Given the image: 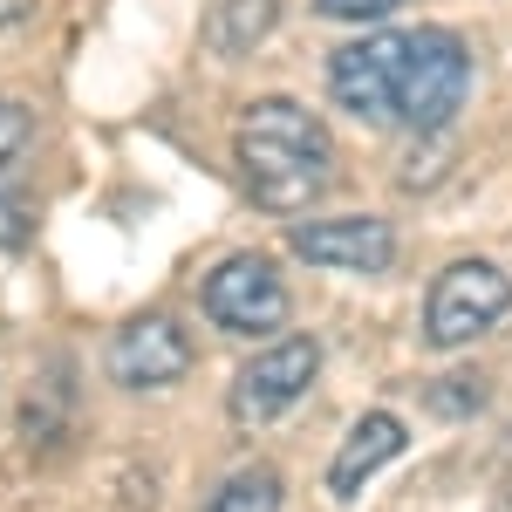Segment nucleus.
<instances>
[{
    "label": "nucleus",
    "instance_id": "1",
    "mask_svg": "<svg viewBox=\"0 0 512 512\" xmlns=\"http://www.w3.org/2000/svg\"><path fill=\"white\" fill-rule=\"evenodd\" d=\"M239 178L267 212H308L335 185V144L315 110L294 96H260L239 117Z\"/></svg>",
    "mask_w": 512,
    "mask_h": 512
},
{
    "label": "nucleus",
    "instance_id": "2",
    "mask_svg": "<svg viewBox=\"0 0 512 512\" xmlns=\"http://www.w3.org/2000/svg\"><path fill=\"white\" fill-rule=\"evenodd\" d=\"M465 89H472V55H465V41L451 35V28H417V35H403L396 123H410V130L431 137V130H444V123L458 117Z\"/></svg>",
    "mask_w": 512,
    "mask_h": 512
},
{
    "label": "nucleus",
    "instance_id": "3",
    "mask_svg": "<svg viewBox=\"0 0 512 512\" xmlns=\"http://www.w3.org/2000/svg\"><path fill=\"white\" fill-rule=\"evenodd\" d=\"M506 308H512V274L499 260H451L431 280V301H424V342L431 349H465Z\"/></svg>",
    "mask_w": 512,
    "mask_h": 512
},
{
    "label": "nucleus",
    "instance_id": "4",
    "mask_svg": "<svg viewBox=\"0 0 512 512\" xmlns=\"http://www.w3.org/2000/svg\"><path fill=\"white\" fill-rule=\"evenodd\" d=\"M205 315L226 335H280L294 301H287V280L267 253H233L205 274Z\"/></svg>",
    "mask_w": 512,
    "mask_h": 512
},
{
    "label": "nucleus",
    "instance_id": "5",
    "mask_svg": "<svg viewBox=\"0 0 512 512\" xmlns=\"http://www.w3.org/2000/svg\"><path fill=\"white\" fill-rule=\"evenodd\" d=\"M315 376H321V342L315 335H287V342L253 355L233 376V417L239 424H267V417L294 410L301 396L315 390Z\"/></svg>",
    "mask_w": 512,
    "mask_h": 512
},
{
    "label": "nucleus",
    "instance_id": "6",
    "mask_svg": "<svg viewBox=\"0 0 512 512\" xmlns=\"http://www.w3.org/2000/svg\"><path fill=\"white\" fill-rule=\"evenodd\" d=\"M396 62H403V35H369L335 48L328 62V96L369 130H390L396 123Z\"/></svg>",
    "mask_w": 512,
    "mask_h": 512
},
{
    "label": "nucleus",
    "instance_id": "7",
    "mask_svg": "<svg viewBox=\"0 0 512 512\" xmlns=\"http://www.w3.org/2000/svg\"><path fill=\"white\" fill-rule=\"evenodd\" d=\"M110 376L123 390H171L192 376V335L171 315H137L110 342Z\"/></svg>",
    "mask_w": 512,
    "mask_h": 512
},
{
    "label": "nucleus",
    "instance_id": "8",
    "mask_svg": "<svg viewBox=\"0 0 512 512\" xmlns=\"http://www.w3.org/2000/svg\"><path fill=\"white\" fill-rule=\"evenodd\" d=\"M287 246L308 267H335V274H390L396 260L390 219H301Z\"/></svg>",
    "mask_w": 512,
    "mask_h": 512
},
{
    "label": "nucleus",
    "instance_id": "9",
    "mask_svg": "<svg viewBox=\"0 0 512 512\" xmlns=\"http://www.w3.org/2000/svg\"><path fill=\"white\" fill-rule=\"evenodd\" d=\"M403 444H410L403 417H390V410H369V417H362V424L349 431V444L335 451V465H328V492H335V499H355V492H362L369 478L383 472V465H390Z\"/></svg>",
    "mask_w": 512,
    "mask_h": 512
},
{
    "label": "nucleus",
    "instance_id": "10",
    "mask_svg": "<svg viewBox=\"0 0 512 512\" xmlns=\"http://www.w3.org/2000/svg\"><path fill=\"white\" fill-rule=\"evenodd\" d=\"M274 21H280V0H219L205 35H212L219 55H246V48H260L274 35Z\"/></svg>",
    "mask_w": 512,
    "mask_h": 512
},
{
    "label": "nucleus",
    "instance_id": "11",
    "mask_svg": "<svg viewBox=\"0 0 512 512\" xmlns=\"http://www.w3.org/2000/svg\"><path fill=\"white\" fill-rule=\"evenodd\" d=\"M205 512H280V472L274 465H239L212 499Z\"/></svg>",
    "mask_w": 512,
    "mask_h": 512
},
{
    "label": "nucleus",
    "instance_id": "12",
    "mask_svg": "<svg viewBox=\"0 0 512 512\" xmlns=\"http://www.w3.org/2000/svg\"><path fill=\"white\" fill-rule=\"evenodd\" d=\"M28 130H35V117H28L14 96H0V171H7V164H14V151L28 144Z\"/></svg>",
    "mask_w": 512,
    "mask_h": 512
},
{
    "label": "nucleus",
    "instance_id": "13",
    "mask_svg": "<svg viewBox=\"0 0 512 512\" xmlns=\"http://www.w3.org/2000/svg\"><path fill=\"white\" fill-rule=\"evenodd\" d=\"M328 21H383V14H396L403 0H315Z\"/></svg>",
    "mask_w": 512,
    "mask_h": 512
},
{
    "label": "nucleus",
    "instance_id": "14",
    "mask_svg": "<svg viewBox=\"0 0 512 512\" xmlns=\"http://www.w3.org/2000/svg\"><path fill=\"white\" fill-rule=\"evenodd\" d=\"M35 14V0H0V28H14V21H28Z\"/></svg>",
    "mask_w": 512,
    "mask_h": 512
}]
</instances>
